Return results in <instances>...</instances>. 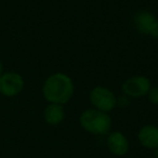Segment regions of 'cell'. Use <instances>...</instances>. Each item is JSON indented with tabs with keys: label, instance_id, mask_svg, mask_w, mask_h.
I'll return each mask as SVG.
<instances>
[{
	"label": "cell",
	"instance_id": "cell-12",
	"mask_svg": "<svg viewBox=\"0 0 158 158\" xmlns=\"http://www.w3.org/2000/svg\"><path fill=\"white\" fill-rule=\"evenodd\" d=\"M149 36H152V37H154V38H158V21L155 24V26H154V28L152 29L151 35Z\"/></svg>",
	"mask_w": 158,
	"mask_h": 158
},
{
	"label": "cell",
	"instance_id": "cell-3",
	"mask_svg": "<svg viewBox=\"0 0 158 158\" xmlns=\"http://www.w3.org/2000/svg\"><path fill=\"white\" fill-rule=\"evenodd\" d=\"M89 99L94 108L105 113L110 112L117 106V98L105 87H94L90 91Z\"/></svg>",
	"mask_w": 158,
	"mask_h": 158
},
{
	"label": "cell",
	"instance_id": "cell-13",
	"mask_svg": "<svg viewBox=\"0 0 158 158\" xmlns=\"http://www.w3.org/2000/svg\"><path fill=\"white\" fill-rule=\"evenodd\" d=\"M3 74V65H2V63L0 62V76Z\"/></svg>",
	"mask_w": 158,
	"mask_h": 158
},
{
	"label": "cell",
	"instance_id": "cell-4",
	"mask_svg": "<svg viewBox=\"0 0 158 158\" xmlns=\"http://www.w3.org/2000/svg\"><path fill=\"white\" fill-rule=\"evenodd\" d=\"M152 88L151 80L145 76H132L121 85V91L129 98H142L147 95Z\"/></svg>",
	"mask_w": 158,
	"mask_h": 158
},
{
	"label": "cell",
	"instance_id": "cell-14",
	"mask_svg": "<svg viewBox=\"0 0 158 158\" xmlns=\"http://www.w3.org/2000/svg\"><path fill=\"white\" fill-rule=\"evenodd\" d=\"M155 156H156V158H158V147L155 149Z\"/></svg>",
	"mask_w": 158,
	"mask_h": 158
},
{
	"label": "cell",
	"instance_id": "cell-11",
	"mask_svg": "<svg viewBox=\"0 0 158 158\" xmlns=\"http://www.w3.org/2000/svg\"><path fill=\"white\" fill-rule=\"evenodd\" d=\"M129 104V97H127V95H121V97L117 98V105L120 106V107H126Z\"/></svg>",
	"mask_w": 158,
	"mask_h": 158
},
{
	"label": "cell",
	"instance_id": "cell-2",
	"mask_svg": "<svg viewBox=\"0 0 158 158\" xmlns=\"http://www.w3.org/2000/svg\"><path fill=\"white\" fill-rule=\"evenodd\" d=\"M81 128L89 133L95 135H106L112 128V119L110 115L97 108L86 110L79 118Z\"/></svg>",
	"mask_w": 158,
	"mask_h": 158
},
{
	"label": "cell",
	"instance_id": "cell-5",
	"mask_svg": "<svg viewBox=\"0 0 158 158\" xmlns=\"http://www.w3.org/2000/svg\"><path fill=\"white\" fill-rule=\"evenodd\" d=\"M24 88V79L16 73H6L0 76V93L6 97H15Z\"/></svg>",
	"mask_w": 158,
	"mask_h": 158
},
{
	"label": "cell",
	"instance_id": "cell-9",
	"mask_svg": "<svg viewBox=\"0 0 158 158\" xmlns=\"http://www.w3.org/2000/svg\"><path fill=\"white\" fill-rule=\"evenodd\" d=\"M44 120L49 123V125L56 126L60 125L65 118V110L64 107L61 104L56 103H50L44 112Z\"/></svg>",
	"mask_w": 158,
	"mask_h": 158
},
{
	"label": "cell",
	"instance_id": "cell-8",
	"mask_svg": "<svg viewBox=\"0 0 158 158\" xmlns=\"http://www.w3.org/2000/svg\"><path fill=\"white\" fill-rule=\"evenodd\" d=\"M138 140L142 146L146 148L158 147V127L153 125H146L139 130Z\"/></svg>",
	"mask_w": 158,
	"mask_h": 158
},
{
	"label": "cell",
	"instance_id": "cell-10",
	"mask_svg": "<svg viewBox=\"0 0 158 158\" xmlns=\"http://www.w3.org/2000/svg\"><path fill=\"white\" fill-rule=\"evenodd\" d=\"M147 97H148V100L152 104L158 105V87H154V88L149 89Z\"/></svg>",
	"mask_w": 158,
	"mask_h": 158
},
{
	"label": "cell",
	"instance_id": "cell-6",
	"mask_svg": "<svg viewBox=\"0 0 158 158\" xmlns=\"http://www.w3.org/2000/svg\"><path fill=\"white\" fill-rule=\"evenodd\" d=\"M106 145H107L108 151L117 157L125 156L129 151V141L125 134L121 133L120 131H114L108 133Z\"/></svg>",
	"mask_w": 158,
	"mask_h": 158
},
{
	"label": "cell",
	"instance_id": "cell-7",
	"mask_svg": "<svg viewBox=\"0 0 158 158\" xmlns=\"http://www.w3.org/2000/svg\"><path fill=\"white\" fill-rule=\"evenodd\" d=\"M157 21L156 16L148 11H140L133 16V23L136 31L143 35H151L152 29Z\"/></svg>",
	"mask_w": 158,
	"mask_h": 158
},
{
	"label": "cell",
	"instance_id": "cell-1",
	"mask_svg": "<svg viewBox=\"0 0 158 158\" xmlns=\"http://www.w3.org/2000/svg\"><path fill=\"white\" fill-rule=\"evenodd\" d=\"M75 87L72 78L63 73H55L47 78L42 87L44 99L50 103L66 104L74 95Z\"/></svg>",
	"mask_w": 158,
	"mask_h": 158
}]
</instances>
